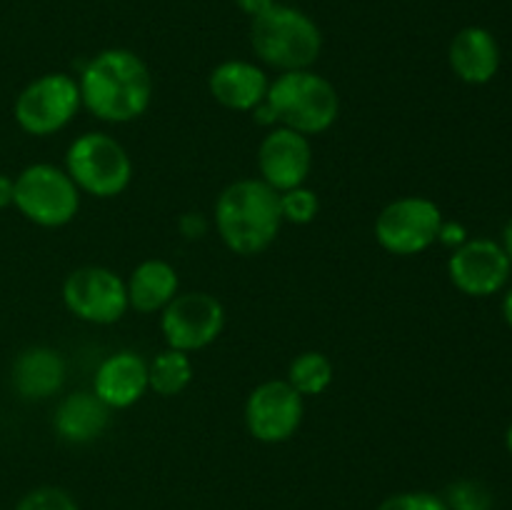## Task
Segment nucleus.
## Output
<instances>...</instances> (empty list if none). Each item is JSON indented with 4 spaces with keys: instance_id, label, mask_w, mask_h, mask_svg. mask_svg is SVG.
I'll return each mask as SVG.
<instances>
[{
    "instance_id": "f257e3e1",
    "label": "nucleus",
    "mask_w": 512,
    "mask_h": 510,
    "mask_svg": "<svg viewBox=\"0 0 512 510\" xmlns=\"http://www.w3.org/2000/svg\"><path fill=\"white\" fill-rule=\"evenodd\" d=\"M78 88L83 108L113 125L143 118L155 93L148 63L128 48H105L95 53L80 70Z\"/></svg>"
},
{
    "instance_id": "f03ea898",
    "label": "nucleus",
    "mask_w": 512,
    "mask_h": 510,
    "mask_svg": "<svg viewBox=\"0 0 512 510\" xmlns=\"http://www.w3.org/2000/svg\"><path fill=\"white\" fill-rule=\"evenodd\" d=\"M213 223L230 253L243 258L265 253L283 228L280 193L260 178L233 180L215 200Z\"/></svg>"
},
{
    "instance_id": "7ed1b4c3",
    "label": "nucleus",
    "mask_w": 512,
    "mask_h": 510,
    "mask_svg": "<svg viewBox=\"0 0 512 510\" xmlns=\"http://www.w3.org/2000/svg\"><path fill=\"white\" fill-rule=\"evenodd\" d=\"M250 45L255 58L278 73L308 70L323 53L318 23L293 5L275 3L250 23Z\"/></svg>"
},
{
    "instance_id": "20e7f679",
    "label": "nucleus",
    "mask_w": 512,
    "mask_h": 510,
    "mask_svg": "<svg viewBox=\"0 0 512 510\" xmlns=\"http://www.w3.org/2000/svg\"><path fill=\"white\" fill-rule=\"evenodd\" d=\"M265 105L275 125L298 130L308 138L328 133L340 118L338 88L313 68L278 73V78L270 80Z\"/></svg>"
},
{
    "instance_id": "39448f33",
    "label": "nucleus",
    "mask_w": 512,
    "mask_h": 510,
    "mask_svg": "<svg viewBox=\"0 0 512 510\" xmlns=\"http://www.w3.org/2000/svg\"><path fill=\"white\" fill-rule=\"evenodd\" d=\"M65 173L83 195L110 200L123 195L133 183V158L118 138L90 130L68 145Z\"/></svg>"
},
{
    "instance_id": "423d86ee",
    "label": "nucleus",
    "mask_w": 512,
    "mask_h": 510,
    "mask_svg": "<svg viewBox=\"0 0 512 510\" xmlns=\"http://www.w3.org/2000/svg\"><path fill=\"white\" fill-rule=\"evenodd\" d=\"M83 193L65 168L53 163H33L15 175L13 205L25 220L40 228H63L73 223Z\"/></svg>"
},
{
    "instance_id": "0eeeda50",
    "label": "nucleus",
    "mask_w": 512,
    "mask_h": 510,
    "mask_svg": "<svg viewBox=\"0 0 512 510\" xmlns=\"http://www.w3.org/2000/svg\"><path fill=\"white\" fill-rule=\"evenodd\" d=\"M445 218L435 200L425 195L395 198L375 215L373 233L380 248L398 258L420 255L438 243Z\"/></svg>"
},
{
    "instance_id": "6e6552de",
    "label": "nucleus",
    "mask_w": 512,
    "mask_h": 510,
    "mask_svg": "<svg viewBox=\"0 0 512 510\" xmlns=\"http://www.w3.org/2000/svg\"><path fill=\"white\" fill-rule=\"evenodd\" d=\"M80 103L78 78L68 73H45L30 80L18 93L13 118L23 133L48 138L73 123Z\"/></svg>"
},
{
    "instance_id": "1a4fd4ad",
    "label": "nucleus",
    "mask_w": 512,
    "mask_h": 510,
    "mask_svg": "<svg viewBox=\"0 0 512 510\" xmlns=\"http://www.w3.org/2000/svg\"><path fill=\"white\" fill-rule=\"evenodd\" d=\"M63 303L73 318L113 325L130 310L125 280L105 265H80L63 280Z\"/></svg>"
},
{
    "instance_id": "9d476101",
    "label": "nucleus",
    "mask_w": 512,
    "mask_h": 510,
    "mask_svg": "<svg viewBox=\"0 0 512 510\" xmlns=\"http://www.w3.org/2000/svg\"><path fill=\"white\" fill-rule=\"evenodd\" d=\"M225 328V308L205 290L178 293L160 313V333L165 345L183 353H198L220 338Z\"/></svg>"
},
{
    "instance_id": "9b49d317",
    "label": "nucleus",
    "mask_w": 512,
    "mask_h": 510,
    "mask_svg": "<svg viewBox=\"0 0 512 510\" xmlns=\"http://www.w3.org/2000/svg\"><path fill=\"white\" fill-rule=\"evenodd\" d=\"M303 418L305 398L285 378L255 385L245 400V428L258 443H285L298 433Z\"/></svg>"
},
{
    "instance_id": "f8f14e48",
    "label": "nucleus",
    "mask_w": 512,
    "mask_h": 510,
    "mask_svg": "<svg viewBox=\"0 0 512 510\" xmlns=\"http://www.w3.org/2000/svg\"><path fill=\"white\" fill-rule=\"evenodd\" d=\"M512 263L503 245L490 238L465 240L448 258L450 283L470 298L500 293L510 280Z\"/></svg>"
},
{
    "instance_id": "ddd939ff",
    "label": "nucleus",
    "mask_w": 512,
    "mask_h": 510,
    "mask_svg": "<svg viewBox=\"0 0 512 510\" xmlns=\"http://www.w3.org/2000/svg\"><path fill=\"white\" fill-rule=\"evenodd\" d=\"M258 173L263 183L285 193L290 188L308 183L313 173V143L298 130L275 125L268 128L258 145Z\"/></svg>"
},
{
    "instance_id": "4468645a",
    "label": "nucleus",
    "mask_w": 512,
    "mask_h": 510,
    "mask_svg": "<svg viewBox=\"0 0 512 510\" xmlns=\"http://www.w3.org/2000/svg\"><path fill=\"white\" fill-rule=\"evenodd\" d=\"M148 390V360L135 350L108 355L93 375V393L110 410L133 408Z\"/></svg>"
},
{
    "instance_id": "2eb2a0df",
    "label": "nucleus",
    "mask_w": 512,
    "mask_h": 510,
    "mask_svg": "<svg viewBox=\"0 0 512 510\" xmlns=\"http://www.w3.org/2000/svg\"><path fill=\"white\" fill-rule=\"evenodd\" d=\"M268 88V73L250 60H223L208 75V90L215 103L235 113H253Z\"/></svg>"
},
{
    "instance_id": "dca6fc26",
    "label": "nucleus",
    "mask_w": 512,
    "mask_h": 510,
    "mask_svg": "<svg viewBox=\"0 0 512 510\" xmlns=\"http://www.w3.org/2000/svg\"><path fill=\"white\" fill-rule=\"evenodd\" d=\"M448 63L455 78L468 85H485L500 70V45L488 28L468 25L450 40Z\"/></svg>"
},
{
    "instance_id": "f3484780",
    "label": "nucleus",
    "mask_w": 512,
    "mask_h": 510,
    "mask_svg": "<svg viewBox=\"0 0 512 510\" xmlns=\"http://www.w3.org/2000/svg\"><path fill=\"white\" fill-rule=\"evenodd\" d=\"M68 378L63 355L48 345L20 350L13 363V388L25 400H48L60 393Z\"/></svg>"
},
{
    "instance_id": "a211bd4d",
    "label": "nucleus",
    "mask_w": 512,
    "mask_h": 510,
    "mask_svg": "<svg viewBox=\"0 0 512 510\" xmlns=\"http://www.w3.org/2000/svg\"><path fill=\"white\" fill-rule=\"evenodd\" d=\"M110 423V408L93 393V390H78L65 395L55 408L53 428L65 443L85 445L98 440Z\"/></svg>"
},
{
    "instance_id": "6ab92c4d",
    "label": "nucleus",
    "mask_w": 512,
    "mask_h": 510,
    "mask_svg": "<svg viewBox=\"0 0 512 510\" xmlns=\"http://www.w3.org/2000/svg\"><path fill=\"white\" fill-rule=\"evenodd\" d=\"M130 310L143 315L163 313L165 305L180 293V278L173 263L163 258H148L133 268L125 280Z\"/></svg>"
},
{
    "instance_id": "aec40b11",
    "label": "nucleus",
    "mask_w": 512,
    "mask_h": 510,
    "mask_svg": "<svg viewBox=\"0 0 512 510\" xmlns=\"http://www.w3.org/2000/svg\"><path fill=\"white\" fill-rule=\"evenodd\" d=\"M193 373L195 368L190 353L165 345V350H160L148 363V388L160 398H175L188 388Z\"/></svg>"
},
{
    "instance_id": "412c9836",
    "label": "nucleus",
    "mask_w": 512,
    "mask_h": 510,
    "mask_svg": "<svg viewBox=\"0 0 512 510\" xmlns=\"http://www.w3.org/2000/svg\"><path fill=\"white\" fill-rule=\"evenodd\" d=\"M285 380H288L303 398L323 395L335 380L333 360L325 353H320V350H305V353L295 355L293 363L288 365V378Z\"/></svg>"
},
{
    "instance_id": "4be33fe9",
    "label": "nucleus",
    "mask_w": 512,
    "mask_h": 510,
    "mask_svg": "<svg viewBox=\"0 0 512 510\" xmlns=\"http://www.w3.org/2000/svg\"><path fill=\"white\" fill-rule=\"evenodd\" d=\"M318 213L320 198L308 185H298V188H290L285 193H280V215H283V223L308 225L318 218Z\"/></svg>"
},
{
    "instance_id": "5701e85b",
    "label": "nucleus",
    "mask_w": 512,
    "mask_h": 510,
    "mask_svg": "<svg viewBox=\"0 0 512 510\" xmlns=\"http://www.w3.org/2000/svg\"><path fill=\"white\" fill-rule=\"evenodd\" d=\"M448 510H493V493L480 480H455L443 495Z\"/></svg>"
},
{
    "instance_id": "b1692460",
    "label": "nucleus",
    "mask_w": 512,
    "mask_h": 510,
    "mask_svg": "<svg viewBox=\"0 0 512 510\" xmlns=\"http://www.w3.org/2000/svg\"><path fill=\"white\" fill-rule=\"evenodd\" d=\"M15 510H80L73 495L58 485H40L18 500Z\"/></svg>"
},
{
    "instance_id": "393cba45",
    "label": "nucleus",
    "mask_w": 512,
    "mask_h": 510,
    "mask_svg": "<svg viewBox=\"0 0 512 510\" xmlns=\"http://www.w3.org/2000/svg\"><path fill=\"white\" fill-rule=\"evenodd\" d=\"M375 510H448L443 495L428 493V490H403V493L388 495Z\"/></svg>"
},
{
    "instance_id": "a878e982",
    "label": "nucleus",
    "mask_w": 512,
    "mask_h": 510,
    "mask_svg": "<svg viewBox=\"0 0 512 510\" xmlns=\"http://www.w3.org/2000/svg\"><path fill=\"white\" fill-rule=\"evenodd\" d=\"M180 228H183L185 238H203L205 230H208V223L200 213H185L180 218Z\"/></svg>"
},
{
    "instance_id": "bb28decb",
    "label": "nucleus",
    "mask_w": 512,
    "mask_h": 510,
    "mask_svg": "<svg viewBox=\"0 0 512 510\" xmlns=\"http://www.w3.org/2000/svg\"><path fill=\"white\" fill-rule=\"evenodd\" d=\"M465 228L463 225H458V223H443V228H440V235H438V240H443L445 245H455V248H458V245H463L465 240Z\"/></svg>"
},
{
    "instance_id": "cd10ccee",
    "label": "nucleus",
    "mask_w": 512,
    "mask_h": 510,
    "mask_svg": "<svg viewBox=\"0 0 512 510\" xmlns=\"http://www.w3.org/2000/svg\"><path fill=\"white\" fill-rule=\"evenodd\" d=\"M275 3H278V0H235V5H238L245 15H250V20L258 18L260 13H265V10Z\"/></svg>"
},
{
    "instance_id": "c85d7f7f",
    "label": "nucleus",
    "mask_w": 512,
    "mask_h": 510,
    "mask_svg": "<svg viewBox=\"0 0 512 510\" xmlns=\"http://www.w3.org/2000/svg\"><path fill=\"white\" fill-rule=\"evenodd\" d=\"M13 193H15V178L0 173V208L13 205Z\"/></svg>"
},
{
    "instance_id": "c756f323",
    "label": "nucleus",
    "mask_w": 512,
    "mask_h": 510,
    "mask_svg": "<svg viewBox=\"0 0 512 510\" xmlns=\"http://www.w3.org/2000/svg\"><path fill=\"white\" fill-rule=\"evenodd\" d=\"M503 250L505 253H508V258H510V263H512V220L508 225H505V230H503Z\"/></svg>"
},
{
    "instance_id": "7c9ffc66",
    "label": "nucleus",
    "mask_w": 512,
    "mask_h": 510,
    "mask_svg": "<svg viewBox=\"0 0 512 510\" xmlns=\"http://www.w3.org/2000/svg\"><path fill=\"white\" fill-rule=\"evenodd\" d=\"M503 318H505V323H508L510 328H512V288L508 290V293H505V300H503Z\"/></svg>"
},
{
    "instance_id": "2f4dec72",
    "label": "nucleus",
    "mask_w": 512,
    "mask_h": 510,
    "mask_svg": "<svg viewBox=\"0 0 512 510\" xmlns=\"http://www.w3.org/2000/svg\"><path fill=\"white\" fill-rule=\"evenodd\" d=\"M505 448H508V453L512 455V423H510L508 433H505Z\"/></svg>"
}]
</instances>
